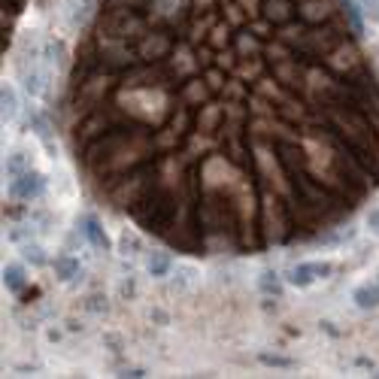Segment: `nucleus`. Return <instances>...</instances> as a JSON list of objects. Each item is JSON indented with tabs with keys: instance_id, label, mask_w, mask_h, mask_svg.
Masks as SVG:
<instances>
[{
	"instance_id": "20e7f679",
	"label": "nucleus",
	"mask_w": 379,
	"mask_h": 379,
	"mask_svg": "<svg viewBox=\"0 0 379 379\" xmlns=\"http://www.w3.org/2000/svg\"><path fill=\"white\" fill-rule=\"evenodd\" d=\"M352 301L358 304L361 309H373V306H379V285H358V289L352 292Z\"/></svg>"
},
{
	"instance_id": "9b49d317",
	"label": "nucleus",
	"mask_w": 379,
	"mask_h": 379,
	"mask_svg": "<svg viewBox=\"0 0 379 379\" xmlns=\"http://www.w3.org/2000/svg\"><path fill=\"white\" fill-rule=\"evenodd\" d=\"M261 361L264 364H273V367H292L289 358H279V355H261Z\"/></svg>"
},
{
	"instance_id": "9d476101",
	"label": "nucleus",
	"mask_w": 379,
	"mask_h": 379,
	"mask_svg": "<svg viewBox=\"0 0 379 379\" xmlns=\"http://www.w3.org/2000/svg\"><path fill=\"white\" fill-rule=\"evenodd\" d=\"M261 289L264 292H273V294H279V279H277V273H264V277H261Z\"/></svg>"
},
{
	"instance_id": "7ed1b4c3",
	"label": "nucleus",
	"mask_w": 379,
	"mask_h": 379,
	"mask_svg": "<svg viewBox=\"0 0 379 379\" xmlns=\"http://www.w3.org/2000/svg\"><path fill=\"white\" fill-rule=\"evenodd\" d=\"M82 234L88 237V243H91V246L110 249V237H107V231L100 228V222L95 219V215H85V219H82Z\"/></svg>"
},
{
	"instance_id": "f03ea898",
	"label": "nucleus",
	"mask_w": 379,
	"mask_h": 379,
	"mask_svg": "<svg viewBox=\"0 0 379 379\" xmlns=\"http://www.w3.org/2000/svg\"><path fill=\"white\" fill-rule=\"evenodd\" d=\"M46 191V176L37 174V170H25V174H18L13 179V194L21 201H31V198H40Z\"/></svg>"
},
{
	"instance_id": "f8f14e48",
	"label": "nucleus",
	"mask_w": 379,
	"mask_h": 379,
	"mask_svg": "<svg viewBox=\"0 0 379 379\" xmlns=\"http://www.w3.org/2000/svg\"><path fill=\"white\" fill-rule=\"evenodd\" d=\"M346 9H349L352 28H355V31H361V16H358V9H355V0H346Z\"/></svg>"
},
{
	"instance_id": "4468645a",
	"label": "nucleus",
	"mask_w": 379,
	"mask_h": 379,
	"mask_svg": "<svg viewBox=\"0 0 379 379\" xmlns=\"http://www.w3.org/2000/svg\"><path fill=\"white\" fill-rule=\"evenodd\" d=\"M367 225H370L373 231L379 234V210H370V215H367Z\"/></svg>"
},
{
	"instance_id": "423d86ee",
	"label": "nucleus",
	"mask_w": 379,
	"mask_h": 379,
	"mask_svg": "<svg viewBox=\"0 0 379 379\" xmlns=\"http://www.w3.org/2000/svg\"><path fill=\"white\" fill-rule=\"evenodd\" d=\"M55 273H58V279H73L76 273H79V261L76 258H58L55 261Z\"/></svg>"
},
{
	"instance_id": "39448f33",
	"label": "nucleus",
	"mask_w": 379,
	"mask_h": 379,
	"mask_svg": "<svg viewBox=\"0 0 379 379\" xmlns=\"http://www.w3.org/2000/svg\"><path fill=\"white\" fill-rule=\"evenodd\" d=\"M4 282L9 292H21V285H25V270H21V264H6L4 267Z\"/></svg>"
},
{
	"instance_id": "f257e3e1",
	"label": "nucleus",
	"mask_w": 379,
	"mask_h": 379,
	"mask_svg": "<svg viewBox=\"0 0 379 379\" xmlns=\"http://www.w3.org/2000/svg\"><path fill=\"white\" fill-rule=\"evenodd\" d=\"M334 270L328 261H309V264H297L289 273V282L297 285V289H306V285H313L316 279H325L328 273Z\"/></svg>"
},
{
	"instance_id": "ddd939ff",
	"label": "nucleus",
	"mask_w": 379,
	"mask_h": 379,
	"mask_svg": "<svg viewBox=\"0 0 379 379\" xmlns=\"http://www.w3.org/2000/svg\"><path fill=\"white\" fill-rule=\"evenodd\" d=\"M367 13H370V18H379V0H364Z\"/></svg>"
},
{
	"instance_id": "6e6552de",
	"label": "nucleus",
	"mask_w": 379,
	"mask_h": 379,
	"mask_svg": "<svg viewBox=\"0 0 379 379\" xmlns=\"http://www.w3.org/2000/svg\"><path fill=\"white\" fill-rule=\"evenodd\" d=\"M167 270H170V258L155 252V255L149 258V273H152V277H167Z\"/></svg>"
},
{
	"instance_id": "1a4fd4ad",
	"label": "nucleus",
	"mask_w": 379,
	"mask_h": 379,
	"mask_svg": "<svg viewBox=\"0 0 379 379\" xmlns=\"http://www.w3.org/2000/svg\"><path fill=\"white\" fill-rule=\"evenodd\" d=\"M21 252H25V258H28L31 264H37V267H40V264H46V255H43V249H40V246H31V243H28Z\"/></svg>"
},
{
	"instance_id": "0eeeda50",
	"label": "nucleus",
	"mask_w": 379,
	"mask_h": 379,
	"mask_svg": "<svg viewBox=\"0 0 379 379\" xmlns=\"http://www.w3.org/2000/svg\"><path fill=\"white\" fill-rule=\"evenodd\" d=\"M0 103H4V119H16V110H18V103H16V91L4 85V91H0Z\"/></svg>"
}]
</instances>
